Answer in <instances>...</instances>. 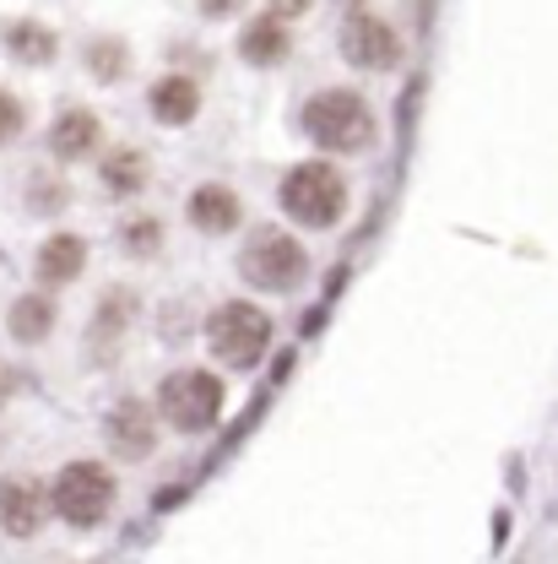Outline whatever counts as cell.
<instances>
[{
  "label": "cell",
  "mask_w": 558,
  "mask_h": 564,
  "mask_svg": "<svg viewBox=\"0 0 558 564\" xmlns=\"http://www.w3.org/2000/svg\"><path fill=\"white\" fill-rule=\"evenodd\" d=\"M239 278L261 293H293L309 278V250L282 228H255L239 250Z\"/></svg>",
  "instance_id": "obj_4"
},
{
  "label": "cell",
  "mask_w": 558,
  "mask_h": 564,
  "mask_svg": "<svg viewBox=\"0 0 558 564\" xmlns=\"http://www.w3.org/2000/svg\"><path fill=\"white\" fill-rule=\"evenodd\" d=\"M22 131H28V109H22V98H17V93H0V147L17 141Z\"/></svg>",
  "instance_id": "obj_20"
},
{
  "label": "cell",
  "mask_w": 558,
  "mask_h": 564,
  "mask_svg": "<svg viewBox=\"0 0 558 564\" xmlns=\"http://www.w3.org/2000/svg\"><path fill=\"white\" fill-rule=\"evenodd\" d=\"M50 505H55V516H61L66 527L92 532V527H103L109 510H114V473H109L103 462H66V467L55 473V484H50Z\"/></svg>",
  "instance_id": "obj_5"
},
{
  "label": "cell",
  "mask_w": 558,
  "mask_h": 564,
  "mask_svg": "<svg viewBox=\"0 0 558 564\" xmlns=\"http://www.w3.org/2000/svg\"><path fill=\"white\" fill-rule=\"evenodd\" d=\"M0 44H6V55L22 61V66H50V61L61 55V39H55V28H44V22H6Z\"/></svg>",
  "instance_id": "obj_15"
},
{
  "label": "cell",
  "mask_w": 558,
  "mask_h": 564,
  "mask_svg": "<svg viewBox=\"0 0 558 564\" xmlns=\"http://www.w3.org/2000/svg\"><path fill=\"white\" fill-rule=\"evenodd\" d=\"M196 6H201V17H233L244 0H196Z\"/></svg>",
  "instance_id": "obj_21"
},
{
  "label": "cell",
  "mask_w": 558,
  "mask_h": 564,
  "mask_svg": "<svg viewBox=\"0 0 558 564\" xmlns=\"http://www.w3.org/2000/svg\"><path fill=\"white\" fill-rule=\"evenodd\" d=\"M98 174H103V185H109L114 196H136L141 185H146V158H141L136 147H125V152H109Z\"/></svg>",
  "instance_id": "obj_17"
},
{
  "label": "cell",
  "mask_w": 558,
  "mask_h": 564,
  "mask_svg": "<svg viewBox=\"0 0 558 564\" xmlns=\"http://www.w3.org/2000/svg\"><path fill=\"white\" fill-rule=\"evenodd\" d=\"M222 408H228V386L211 369H174L157 386V419L179 434H207L222 419Z\"/></svg>",
  "instance_id": "obj_3"
},
{
  "label": "cell",
  "mask_w": 558,
  "mask_h": 564,
  "mask_svg": "<svg viewBox=\"0 0 558 564\" xmlns=\"http://www.w3.org/2000/svg\"><path fill=\"white\" fill-rule=\"evenodd\" d=\"M309 6H315V0H272V11H277L282 22H287V17H304Z\"/></svg>",
  "instance_id": "obj_22"
},
{
  "label": "cell",
  "mask_w": 558,
  "mask_h": 564,
  "mask_svg": "<svg viewBox=\"0 0 558 564\" xmlns=\"http://www.w3.org/2000/svg\"><path fill=\"white\" fill-rule=\"evenodd\" d=\"M87 70H92V82H120L131 70V50L120 39H92L87 44Z\"/></svg>",
  "instance_id": "obj_18"
},
{
  "label": "cell",
  "mask_w": 558,
  "mask_h": 564,
  "mask_svg": "<svg viewBox=\"0 0 558 564\" xmlns=\"http://www.w3.org/2000/svg\"><path fill=\"white\" fill-rule=\"evenodd\" d=\"M342 61L358 70H396L402 66V33L380 17V11H348V22H342Z\"/></svg>",
  "instance_id": "obj_7"
},
{
  "label": "cell",
  "mask_w": 558,
  "mask_h": 564,
  "mask_svg": "<svg viewBox=\"0 0 558 564\" xmlns=\"http://www.w3.org/2000/svg\"><path fill=\"white\" fill-rule=\"evenodd\" d=\"M146 104H152L157 126H190L201 115V87H196V76H163V82H152Z\"/></svg>",
  "instance_id": "obj_13"
},
{
  "label": "cell",
  "mask_w": 558,
  "mask_h": 564,
  "mask_svg": "<svg viewBox=\"0 0 558 564\" xmlns=\"http://www.w3.org/2000/svg\"><path fill=\"white\" fill-rule=\"evenodd\" d=\"M207 343L228 369H255L272 352V315L250 299H228L222 310H211Z\"/></svg>",
  "instance_id": "obj_6"
},
{
  "label": "cell",
  "mask_w": 558,
  "mask_h": 564,
  "mask_svg": "<svg viewBox=\"0 0 558 564\" xmlns=\"http://www.w3.org/2000/svg\"><path fill=\"white\" fill-rule=\"evenodd\" d=\"M17 386H22V380H17V369H0V408L17 397Z\"/></svg>",
  "instance_id": "obj_23"
},
{
  "label": "cell",
  "mask_w": 558,
  "mask_h": 564,
  "mask_svg": "<svg viewBox=\"0 0 558 564\" xmlns=\"http://www.w3.org/2000/svg\"><path fill=\"white\" fill-rule=\"evenodd\" d=\"M304 131L320 152H363L374 141V115L369 104L352 93V87H320L309 104H304Z\"/></svg>",
  "instance_id": "obj_2"
},
{
  "label": "cell",
  "mask_w": 558,
  "mask_h": 564,
  "mask_svg": "<svg viewBox=\"0 0 558 564\" xmlns=\"http://www.w3.org/2000/svg\"><path fill=\"white\" fill-rule=\"evenodd\" d=\"M98 141H103V120L92 115V109H66V115H55V126H50V152L61 158V163H76V158H92L98 152Z\"/></svg>",
  "instance_id": "obj_12"
},
{
  "label": "cell",
  "mask_w": 558,
  "mask_h": 564,
  "mask_svg": "<svg viewBox=\"0 0 558 564\" xmlns=\"http://www.w3.org/2000/svg\"><path fill=\"white\" fill-rule=\"evenodd\" d=\"M287 28H282V17L272 11V17H255L244 33H239V55L250 61V66H277L282 55H287Z\"/></svg>",
  "instance_id": "obj_16"
},
{
  "label": "cell",
  "mask_w": 558,
  "mask_h": 564,
  "mask_svg": "<svg viewBox=\"0 0 558 564\" xmlns=\"http://www.w3.org/2000/svg\"><path fill=\"white\" fill-rule=\"evenodd\" d=\"M185 217H190L196 234H233L244 223V202L228 185H196L190 202H185Z\"/></svg>",
  "instance_id": "obj_10"
},
{
  "label": "cell",
  "mask_w": 558,
  "mask_h": 564,
  "mask_svg": "<svg viewBox=\"0 0 558 564\" xmlns=\"http://www.w3.org/2000/svg\"><path fill=\"white\" fill-rule=\"evenodd\" d=\"M157 245H163V223H152V217H136V223H125V250H131V256H141V261H146V256H152Z\"/></svg>",
  "instance_id": "obj_19"
},
{
  "label": "cell",
  "mask_w": 558,
  "mask_h": 564,
  "mask_svg": "<svg viewBox=\"0 0 558 564\" xmlns=\"http://www.w3.org/2000/svg\"><path fill=\"white\" fill-rule=\"evenodd\" d=\"M6 332H11L22 348H39V343L55 332V299H50V293H22V299L6 310Z\"/></svg>",
  "instance_id": "obj_14"
},
{
  "label": "cell",
  "mask_w": 558,
  "mask_h": 564,
  "mask_svg": "<svg viewBox=\"0 0 558 564\" xmlns=\"http://www.w3.org/2000/svg\"><path fill=\"white\" fill-rule=\"evenodd\" d=\"M103 440H109V451H114L120 462H146L152 445H157V408H146V402H120V408H109Z\"/></svg>",
  "instance_id": "obj_9"
},
{
  "label": "cell",
  "mask_w": 558,
  "mask_h": 564,
  "mask_svg": "<svg viewBox=\"0 0 558 564\" xmlns=\"http://www.w3.org/2000/svg\"><path fill=\"white\" fill-rule=\"evenodd\" d=\"M282 212L298 223V228H337L342 212H348V180L337 174V163H298L287 169L277 185Z\"/></svg>",
  "instance_id": "obj_1"
},
{
  "label": "cell",
  "mask_w": 558,
  "mask_h": 564,
  "mask_svg": "<svg viewBox=\"0 0 558 564\" xmlns=\"http://www.w3.org/2000/svg\"><path fill=\"white\" fill-rule=\"evenodd\" d=\"M50 516H55V505H50V489L39 478H6L0 484V532L6 538H39Z\"/></svg>",
  "instance_id": "obj_8"
},
{
  "label": "cell",
  "mask_w": 558,
  "mask_h": 564,
  "mask_svg": "<svg viewBox=\"0 0 558 564\" xmlns=\"http://www.w3.org/2000/svg\"><path fill=\"white\" fill-rule=\"evenodd\" d=\"M87 272V239L81 234H50L39 245V261H33V278L44 288H66Z\"/></svg>",
  "instance_id": "obj_11"
}]
</instances>
